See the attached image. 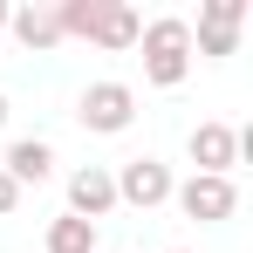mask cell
<instances>
[{
  "label": "cell",
  "instance_id": "obj_1",
  "mask_svg": "<svg viewBox=\"0 0 253 253\" xmlns=\"http://www.w3.org/2000/svg\"><path fill=\"white\" fill-rule=\"evenodd\" d=\"M137 48H144V83L151 89H178L192 76V21L165 14V21H151L137 35Z\"/></svg>",
  "mask_w": 253,
  "mask_h": 253
},
{
  "label": "cell",
  "instance_id": "obj_2",
  "mask_svg": "<svg viewBox=\"0 0 253 253\" xmlns=\"http://www.w3.org/2000/svg\"><path fill=\"white\" fill-rule=\"evenodd\" d=\"M130 117H137V89L130 83H89L76 96V124L89 137H117V130H130Z\"/></svg>",
  "mask_w": 253,
  "mask_h": 253
},
{
  "label": "cell",
  "instance_id": "obj_3",
  "mask_svg": "<svg viewBox=\"0 0 253 253\" xmlns=\"http://www.w3.org/2000/svg\"><path fill=\"white\" fill-rule=\"evenodd\" d=\"M240 28H247V0H206L199 7V28H192V55L226 62L240 48Z\"/></svg>",
  "mask_w": 253,
  "mask_h": 253
},
{
  "label": "cell",
  "instance_id": "obj_4",
  "mask_svg": "<svg viewBox=\"0 0 253 253\" xmlns=\"http://www.w3.org/2000/svg\"><path fill=\"white\" fill-rule=\"evenodd\" d=\"M171 206L185 212V219H199V226H219V219H233L240 212V192H233V178H178L171 185Z\"/></svg>",
  "mask_w": 253,
  "mask_h": 253
},
{
  "label": "cell",
  "instance_id": "obj_5",
  "mask_svg": "<svg viewBox=\"0 0 253 253\" xmlns=\"http://www.w3.org/2000/svg\"><path fill=\"white\" fill-rule=\"evenodd\" d=\"M117 178V206H137V212H151V206H171V165H158V158H130L124 171H110Z\"/></svg>",
  "mask_w": 253,
  "mask_h": 253
},
{
  "label": "cell",
  "instance_id": "obj_6",
  "mask_svg": "<svg viewBox=\"0 0 253 253\" xmlns=\"http://www.w3.org/2000/svg\"><path fill=\"white\" fill-rule=\"evenodd\" d=\"M185 151H192L199 178H233V165H240V130L233 124H199L185 137Z\"/></svg>",
  "mask_w": 253,
  "mask_h": 253
},
{
  "label": "cell",
  "instance_id": "obj_7",
  "mask_svg": "<svg viewBox=\"0 0 253 253\" xmlns=\"http://www.w3.org/2000/svg\"><path fill=\"white\" fill-rule=\"evenodd\" d=\"M69 212H76V219H89V226H96L103 212H117V178H110L103 165L69 171Z\"/></svg>",
  "mask_w": 253,
  "mask_h": 253
},
{
  "label": "cell",
  "instance_id": "obj_8",
  "mask_svg": "<svg viewBox=\"0 0 253 253\" xmlns=\"http://www.w3.org/2000/svg\"><path fill=\"white\" fill-rule=\"evenodd\" d=\"M0 171L28 192V185H42L48 171H55V144H48V137H14V144H7V158H0Z\"/></svg>",
  "mask_w": 253,
  "mask_h": 253
},
{
  "label": "cell",
  "instance_id": "obj_9",
  "mask_svg": "<svg viewBox=\"0 0 253 253\" xmlns=\"http://www.w3.org/2000/svg\"><path fill=\"white\" fill-rule=\"evenodd\" d=\"M137 35H144V21L130 14L124 0H103V7H96V28H89V42H96V48L124 55V48H137Z\"/></svg>",
  "mask_w": 253,
  "mask_h": 253
},
{
  "label": "cell",
  "instance_id": "obj_10",
  "mask_svg": "<svg viewBox=\"0 0 253 253\" xmlns=\"http://www.w3.org/2000/svg\"><path fill=\"white\" fill-rule=\"evenodd\" d=\"M7 28L21 35V48H62V21H55V7H14L7 14Z\"/></svg>",
  "mask_w": 253,
  "mask_h": 253
},
{
  "label": "cell",
  "instance_id": "obj_11",
  "mask_svg": "<svg viewBox=\"0 0 253 253\" xmlns=\"http://www.w3.org/2000/svg\"><path fill=\"white\" fill-rule=\"evenodd\" d=\"M48 253H96V226L76 219V212H62V219L48 226Z\"/></svg>",
  "mask_w": 253,
  "mask_h": 253
},
{
  "label": "cell",
  "instance_id": "obj_12",
  "mask_svg": "<svg viewBox=\"0 0 253 253\" xmlns=\"http://www.w3.org/2000/svg\"><path fill=\"white\" fill-rule=\"evenodd\" d=\"M21 206V185H14V178H7V171H0V219H7V212Z\"/></svg>",
  "mask_w": 253,
  "mask_h": 253
},
{
  "label": "cell",
  "instance_id": "obj_13",
  "mask_svg": "<svg viewBox=\"0 0 253 253\" xmlns=\"http://www.w3.org/2000/svg\"><path fill=\"white\" fill-rule=\"evenodd\" d=\"M7 14H14V7H7V0H0V28H7Z\"/></svg>",
  "mask_w": 253,
  "mask_h": 253
},
{
  "label": "cell",
  "instance_id": "obj_14",
  "mask_svg": "<svg viewBox=\"0 0 253 253\" xmlns=\"http://www.w3.org/2000/svg\"><path fill=\"white\" fill-rule=\"evenodd\" d=\"M0 130H7V96H0Z\"/></svg>",
  "mask_w": 253,
  "mask_h": 253
},
{
  "label": "cell",
  "instance_id": "obj_15",
  "mask_svg": "<svg viewBox=\"0 0 253 253\" xmlns=\"http://www.w3.org/2000/svg\"><path fill=\"white\" fill-rule=\"evenodd\" d=\"M171 253H185V247H171Z\"/></svg>",
  "mask_w": 253,
  "mask_h": 253
}]
</instances>
